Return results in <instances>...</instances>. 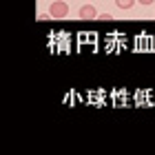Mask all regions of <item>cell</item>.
<instances>
[{"label": "cell", "mask_w": 155, "mask_h": 155, "mask_svg": "<svg viewBox=\"0 0 155 155\" xmlns=\"http://www.w3.org/2000/svg\"><path fill=\"white\" fill-rule=\"evenodd\" d=\"M49 13L55 18V20H62L69 16V7H67V0H55V2L51 5V9H49Z\"/></svg>", "instance_id": "obj_1"}, {"label": "cell", "mask_w": 155, "mask_h": 155, "mask_svg": "<svg viewBox=\"0 0 155 155\" xmlns=\"http://www.w3.org/2000/svg\"><path fill=\"white\" fill-rule=\"evenodd\" d=\"M95 16H97V11H95V7H91V5H84L80 9V18L82 20H93Z\"/></svg>", "instance_id": "obj_2"}, {"label": "cell", "mask_w": 155, "mask_h": 155, "mask_svg": "<svg viewBox=\"0 0 155 155\" xmlns=\"http://www.w3.org/2000/svg\"><path fill=\"white\" fill-rule=\"evenodd\" d=\"M115 5L120 9H131V7L135 5V0H115Z\"/></svg>", "instance_id": "obj_3"}, {"label": "cell", "mask_w": 155, "mask_h": 155, "mask_svg": "<svg viewBox=\"0 0 155 155\" xmlns=\"http://www.w3.org/2000/svg\"><path fill=\"white\" fill-rule=\"evenodd\" d=\"M113 16H111V13H100V20H111Z\"/></svg>", "instance_id": "obj_4"}, {"label": "cell", "mask_w": 155, "mask_h": 155, "mask_svg": "<svg viewBox=\"0 0 155 155\" xmlns=\"http://www.w3.org/2000/svg\"><path fill=\"white\" fill-rule=\"evenodd\" d=\"M49 18H53L51 13H40V20H49Z\"/></svg>", "instance_id": "obj_5"}, {"label": "cell", "mask_w": 155, "mask_h": 155, "mask_svg": "<svg viewBox=\"0 0 155 155\" xmlns=\"http://www.w3.org/2000/svg\"><path fill=\"white\" fill-rule=\"evenodd\" d=\"M137 2H140V5H153L155 0H137Z\"/></svg>", "instance_id": "obj_6"}]
</instances>
